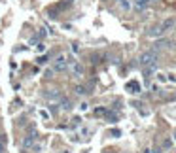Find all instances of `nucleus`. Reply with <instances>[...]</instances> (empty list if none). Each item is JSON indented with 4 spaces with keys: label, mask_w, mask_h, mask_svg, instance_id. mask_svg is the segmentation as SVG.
Listing matches in <instances>:
<instances>
[{
    "label": "nucleus",
    "mask_w": 176,
    "mask_h": 153,
    "mask_svg": "<svg viewBox=\"0 0 176 153\" xmlns=\"http://www.w3.org/2000/svg\"><path fill=\"white\" fill-rule=\"evenodd\" d=\"M138 62H140L142 68H144V66H153V64H157V53L153 49H148V51H144L138 57Z\"/></svg>",
    "instance_id": "nucleus-1"
},
{
    "label": "nucleus",
    "mask_w": 176,
    "mask_h": 153,
    "mask_svg": "<svg viewBox=\"0 0 176 153\" xmlns=\"http://www.w3.org/2000/svg\"><path fill=\"white\" fill-rule=\"evenodd\" d=\"M68 68V55H59L53 62V70L55 72H63Z\"/></svg>",
    "instance_id": "nucleus-2"
},
{
    "label": "nucleus",
    "mask_w": 176,
    "mask_h": 153,
    "mask_svg": "<svg viewBox=\"0 0 176 153\" xmlns=\"http://www.w3.org/2000/svg\"><path fill=\"white\" fill-rule=\"evenodd\" d=\"M61 91L59 89H46L44 91V98H46L48 102H59L61 100Z\"/></svg>",
    "instance_id": "nucleus-3"
},
{
    "label": "nucleus",
    "mask_w": 176,
    "mask_h": 153,
    "mask_svg": "<svg viewBox=\"0 0 176 153\" xmlns=\"http://www.w3.org/2000/svg\"><path fill=\"white\" fill-rule=\"evenodd\" d=\"M68 68L72 70V74H74V78H82L83 76V66L78 62V61H74V62H70L68 64Z\"/></svg>",
    "instance_id": "nucleus-4"
},
{
    "label": "nucleus",
    "mask_w": 176,
    "mask_h": 153,
    "mask_svg": "<svg viewBox=\"0 0 176 153\" xmlns=\"http://www.w3.org/2000/svg\"><path fill=\"white\" fill-rule=\"evenodd\" d=\"M159 27H161V30H163V32H167V30H172V28L176 27V19L169 17V19H165V21H163V23H161Z\"/></svg>",
    "instance_id": "nucleus-5"
},
{
    "label": "nucleus",
    "mask_w": 176,
    "mask_h": 153,
    "mask_svg": "<svg viewBox=\"0 0 176 153\" xmlns=\"http://www.w3.org/2000/svg\"><path fill=\"white\" fill-rule=\"evenodd\" d=\"M34 140H36V138L32 136V134H30V136H25V138H23V142H21V147H23L25 151H27V149L30 151V149H32V146H34Z\"/></svg>",
    "instance_id": "nucleus-6"
},
{
    "label": "nucleus",
    "mask_w": 176,
    "mask_h": 153,
    "mask_svg": "<svg viewBox=\"0 0 176 153\" xmlns=\"http://www.w3.org/2000/svg\"><path fill=\"white\" fill-rule=\"evenodd\" d=\"M150 2L151 0H133V6H135L136 12H144V9L150 6Z\"/></svg>",
    "instance_id": "nucleus-7"
},
{
    "label": "nucleus",
    "mask_w": 176,
    "mask_h": 153,
    "mask_svg": "<svg viewBox=\"0 0 176 153\" xmlns=\"http://www.w3.org/2000/svg\"><path fill=\"white\" fill-rule=\"evenodd\" d=\"M169 43H170L169 40H157V42H155V43H153V46H151V49L155 51V53H159L161 49H165V47H169Z\"/></svg>",
    "instance_id": "nucleus-8"
},
{
    "label": "nucleus",
    "mask_w": 176,
    "mask_h": 153,
    "mask_svg": "<svg viewBox=\"0 0 176 153\" xmlns=\"http://www.w3.org/2000/svg\"><path fill=\"white\" fill-rule=\"evenodd\" d=\"M61 110L63 112H70L72 110V102H70V98H67V96H61Z\"/></svg>",
    "instance_id": "nucleus-9"
},
{
    "label": "nucleus",
    "mask_w": 176,
    "mask_h": 153,
    "mask_svg": "<svg viewBox=\"0 0 176 153\" xmlns=\"http://www.w3.org/2000/svg\"><path fill=\"white\" fill-rule=\"evenodd\" d=\"M163 34H165V32L161 30V27H153V28L148 32V36H150V38H159V36H163Z\"/></svg>",
    "instance_id": "nucleus-10"
},
{
    "label": "nucleus",
    "mask_w": 176,
    "mask_h": 153,
    "mask_svg": "<svg viewBox=\"0 0 176 153\" xmlns=\"http://www.w3.org/2000/svg\"><path fill=\"white\" fill-rule=\"evenodd\" d=\"M74 95L76 96H85L87 95V87L85 85H76L74 87Z\"/></svg>",
    "instance_id": "nucleus-11"
},
{
    "label": "nucleus",
    "mask_w": 176,
    "mask_h": 153,
    "mask_svg": "<svg viewBox=\"0 0 176 153\" xmlns=\"http://www.w3.org/2000/svg\"><path fill=\"white\" fill-rule=\"evenodd\" d=\"M117 4L121 6V9H125V12L131 9V2H129V0H117Z\"/></svg>",
    "instance_id": "nucleus-12"
},
{
    "label": "nucleus",
    "mask_w": 176,
    "mask_h": 153,
    "mask_svg": "<svg viewBox=\"0 0 176 153\" xmlns=\"http://www.w3.org/2000/svg\"><path fill=\"white\" fill-rule=\"evenodd\" d=\"M70 121H72V127H78V125L82 123V117H72Z\"/></svg>",
    "instance_id": "nucleus-13"
},
{
    "label": "nucleus",
    "mask_w": 176,
    "mask_h": 153,
    "mask_svg": "<svg viewBox=\"0 0 176 153\" xmlns=\"http://www.w3.org/2000/svg\"><path fill=\"white\" fill-rule=\"evenodd\" d=\"M38 64H48V55H44V57H38V61H36Z\"/></svg>",
    "instance_id": "nucleus-14"
},
{
    "label": "nucleus",
    "mask_w": 176,
    "mask_h": 153,
    "mask_svg": "<svg viewBox=\"0 0 176 153\" xmlns=\"http://www.w3.org/2000/svg\"><path fill=\"white\" fill-rule=\"evenodd\" d=\"M80 110H82V112L89 110V104H87V102H82V104H80Z\"/></svg>",
    "instance_id": "nucleus-15"
},
{
    "label": "nucleus",
    "mask_w": 176,
    "mask_h": 153,
    "mask_svg": "<svg viewBox=\"0 0 176 153\" xmlns=\"http://www.w3.org/2000/svg\"><path fill=\"white\" fill-rule=\"evenodd\" d=\"M38 51H46V46H44V42H38V46H36Z\"/></svg>",
    "instance_id": "nucleus-16"
},
{
    "label": "nucleus",
    "mask_w": 176,
    "mask_h": 153,
    "mask_svg": "<svg viewBox=\"0 0 176 153\" xmlns=\"http://www.w3.org/2000/svg\"><path fill=\"white\" fill-rule=\"evenodd\" d=\"M40 115H42V117H44V119H49V114H48V112H44V110H42V112H40Z\"/></svg>",
    "instance_id": "nucleus-17"
},
{
    "label": "nucleus",
    "mask_w": 176,
    "mask_h": 153,
    "mask_svg": "<svg viewBox=\"0 0 176 153\" xmlns=\"http://www.w3.org/2000/svg\"><path fill=\"white\" fill-rule=\"evenodd\" d=\"M72 51H74V53H78V51H80V47H78V43H72Z\"/></svg>",
    "instance_id": "nucleus-18"
},
{
    "label": "nucleus",
    "mask_w": 176,
    "mask_h": 153,
    "mask_svg": "<svg viewBox=\"0 0 176 153\" xmlns=\"http://www.w3.org/2000/svg\"><path fill=\"white\" fill-rule=\"evenodd\" d=\"M159 81H167V76H165V74H159Z\"/></svg>",
    "instance_id": "nucleus-19"
},
{
    "label": "nucleus",
    "mask_w": 176,
    "mask_h": 153,
    "mask_svg": "<svg viewBox=\"0 0 176 153\" xmlns=\"http://www.w3.org/2000/svg\"><path fill=\"white\" fill-rule=\"evenodd\" d=\"M104 153H114V151H112V149H108V151H104Z\"/></svg>",
    "instance_id": "nucleus-20"
},
{
    "label": "nucleus",
    "mask_w": 176,
    "mask_h": 153,
    "mask_svg": "<svg viewBox=\"0 0 176 153\" xmlns=\"http://www.w3.org/2000/svg\"><path fill=\"white\" fill-rule=\"evenodd\" d=\"M174 138H176V132H174Z\"/></svg>",
    "instance_id": "nucleus-21"
},
{
    "label": "nucleus",
    "mask_w": 176,
    "mask_h": 153,
    "mask_svg": "<svg viewBox=\"0 0 176 153\" xmlns=\"http://www.w3.org/2000/svg\"><path fill=\"white\" fill-rule=\"evenodd\" d=\"M0 153H4V151H0Z\"/></svg>",
    "instance_id": "nucleus-22"
},
{
    "label": "nucleus",
    "mask_w": 176,
    "mask_h": 153,
    "mask_svg": "<svg viewBox=\"0 0 176 153\" xmlns=\"http://www.w3.org/2000/svg\"><path fill=\"white\" fill-rule=\"evenodd\" d=\"M174 30H176V27H174Z\"/></svg>",
    "instance_id": "nucleus-23"
}]
</instances>
